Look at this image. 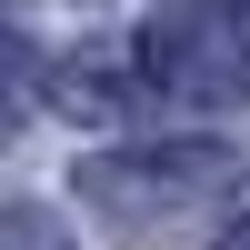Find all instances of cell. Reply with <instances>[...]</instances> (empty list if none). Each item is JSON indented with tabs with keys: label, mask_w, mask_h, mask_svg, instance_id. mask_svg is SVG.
<instances>
[{
	"label": "cell",
	"mask_w": 250,
	"mask_h": 250,
	"mask_svg": "<svg viewBox=\"0 0 250 250\" xmlns=\"http://www.w3.org/2000/svg\"><path fill=\"white\" fill-rule=\"evenodd\" d=\"M150 80L160 90H190V100H220L250 80V0H190L150 30Z\"/></svg>",
	"instance_id": "obj_1"
},
{
	"label": "cell",
	"mask_w": 250,
	"mask_h": 250,
	"mask_svg": "<svg viewBox=\"0 0 250 250\" xmlns=\"http://www.w3.org/2000/svg\"><path fill=\"white\" fill-rule=\"evenodd\" d=\"M10 250H60V240H50V220H40V210H10Z\"/></svg>",
	"instance_id": "obj_2"
},
{
	"label": "cell",
	"mask_w": 250,
	"mask_h": 250,
	"mask_svg": "<svg viewBox=\"0 0 250 250\" xmlns=\"http://www.w3.org/2000/svg\"><path fill=\"white\" fill-rule=\"evenodd\" d=\"M220 250H250V220H240V230H220Z\"/></svg>",
	"instance_id": "obj_3"
}]
</instances>
